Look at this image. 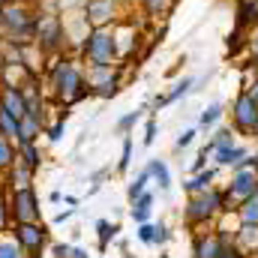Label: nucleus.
<instances>
[{"instance_id":"obj_4","label":"nucleus","mask_w":258,"mask_h":258,"mask_svg":"<svg viewBox=\"0 0 258 258\" xmlns=\"http://www.w3.org/2000/svg\"><path fill=\"white\" fill-rule=\"evenodd\" d=\"M33 45H36L45 57H57V54H63L66 39H63V21H60V12H36Z\"/></svg>"},{"instance_id":"obj_32","label":"nucleus","mask_w":258,"mask_h":258,"mask_svg":"<svg viewBox=\"0 0 258 258\" xmlns=\"http://www.w3.org/2000/svg\"><path fill=\"white\" fill-rule=\"evenodd\" d=\"M219 258H246V255H243V249H240L237 243L231 246V243L225 240V246H222V252H219Z\"/></svg>"},{"instance_id":"obj_18","label":"nucleus","mask_w":258,"mask_h":258,"mask_svg":"<svg viewBox=\"0 0 258 258\" xmlns=\"http://www.w3.org/2000/svg\"><path fill=\"white\" fill-rule=\"evenodd\" d=\"M213 177H216V171H213V168H201V171H195V177L186 183V192L195 195V192L210 189V186H213Z\"/></svg>"},{"instance_id":"obj_6","label":"nucleus","mask_w":258,"mask_h":258,"mask_svg":"<svg viewBox=\"0 0 258 258\" xmlns=\"http://www.w3.org/2000/svg\"><path fill=\"white\" fill-rule=\"evenodd\" d=\"M225 204H228V201H225V192L216 189V186H210V189H204V192L189 195L186 219H189V222H207V219H213L216 213H222Z\"/></svg>"},{"instance_id":"obj_13","label":"nucleus","mask_w":258,"mask_h":258,"mask_svg":"<svg viewBox=\"0 0 258 258\" xmlns=\"http://www.w3.org/2000/svg\"><path fill=\"white\" fill-rule=\"evenodd\" d=\"M189 87H192V78H189V75H183V78H180V81H177V84H174L168 93H165V96H156V99H153V108L159 111V108H165V105L177 102V99H180V96H183Z\"/></svg>"},{"instance_id":"obj_12","label":"nucleus","mask_w":258,"mask_h":258,"mask_svg":"<svg viewBox=\"0 0 258 258\" xmlns=\"http://www.w3.org/2000/svg\"><path fill=\"white\" fill-rule=\"evenodd\" d=\"M15 216L24 219V222L36 219V198H33V192H30V186H24V189L15 192Z\"/></svg>"},{"instance_id":"obj_1","label":"nucleus","mask_w":258,"mask_h":258,"mask_svg":"<svg viewBox=\"0 0 258 258\" xmlns=\"http://www.w3.org/2000/svg\"><path fill=\"white\" fill-rule=\"evenodd\" d=\"M36 33V3L6 0L0 3V36L15 45H30Z\"/></svg>"},{"instance_id":"obj_26","label":"nucleus","mask_w":258,"mask_h":258,"mask_svg":"<svg viewBox=\"0 0 258 258\" xmlns=\"http://www.w3.org/2000/svg\"><path fill=\"white\" fill-rule=\"evenodd\" d=\"M246 48H249V66L255 69V75H258V30L249 33V45Z\"/></svg>"},{"instance_id":"obj_36","label":"nucleus","mask_w":258,"mask_h":258,"mask_svg":"<svg viewBox=\"0 0 258 258\" xmlns=\"http://www.w3.org/2000/svg\"><path fill=\"white\" fill-rule=\"evenodd\" d=\"M168 240V231H165V225H156V240L153 243H165Z\"/></svg>"},{"instance_id":"obj_38","label":"nucleus","mask_w":258,"mask_h":258,"mask_svg":"<svg viewBox=\"0 0 258 258\" xmlns=\"http://www.w3.org/2000/svg\"><path fill=\"white\" fill-rule=\"evenodd\" d=\"M72 255H75V258H87V252H81V249H72Z\"/></svg>"},{"instance_id":"obj_37","label":"nucleus","mask_w":258,"mask_h":258,"mask_svg":"<svg viewBox=\"0 0 258 258\" xmlns=\"http://www.w3.org/2000/svg\"><path fill=\"white\" fill-rule=\"evenodd\" d=\"M246 90H249V93H252V96H255V102H258V75H255V81H252V84H249V87H246Z\"/></svg>"},{"instance_id":"obj_22","label":"nucleus","mask_w":258,"mask_h":258,"mask_svg":"<svg viewBox=\"0 0 258 258\" xmlns=\"http://www.w3.org/2000/svg\"><path fill=\"white\" fill-rule=\"evenodd\" d=\"M228 144H237V141H234V129L231 126H219L216 129V135L210 138V147L216 150V147H228Z\"/></svg>"},{"instance_id":"obj_28","label":"nucleus","mask_w":258,"mask_h":258,"mask_svg":"<svg viewBox=\"0 0 258 258\" xmlns=\"http://www.w3.org/2000/svg\"><path fill=\"white\" fill-rule=\"evenodd\" d=\"M138 237H141L144 243H153V240H156V225H150V222H141V225H138Z\"/></svg>"},{"instance_id":"obj_27","label":"nucleus","mask_w":258,"mask_h":258,"mask_svg":"<svg viewBox=\"0 0 258 258\" xmlns=\"http://www.w3.org/2000/svg\"><path fill=\"white\" fill-rule=\"evenodd\" d=\"M21 240L30 243V246H36V243H42V234H39L33 225H24V228H21Z\"/></svg>"},{"instance_id":"obj_21","label":"nucleus","mask_w":258,"mask_h":258,"mask_svg":"<svg viewBox=\"0 0 258 258\" xmlns=\"http://www.w3.org/2000/svg\"><path fill=\"white\" fill-rule=\"evenodd\" d=\"M219 117H222V102H213V105H207L204 111H201V126L204 129H210V126H216L219 123Z\"/></svg>"},{"instance_id":"obj_30","label":"nucleus","mask_w":258,"mask_h":258,"mask_svg":"<svg viewBox=\"0 0 258 258\" xmlns=\"http://www.w3.org/2000/svg\"><path fill=\"white\" fill-rule=\"evenodd\" d=\"M144 6H147V15H162L168 9V0H144Z\"/></svg>"},{"instance_id":"obj_2","label":"nucleus","mask_w":258,"mask_h":258,"mask_svg":"<svg viewBox=\"0 0 258 258\" xmlns=\"http://www.w3.org/2000/svg\"><path fill=\"white\" fill-rule=\"evenodd\" d=\"M51 87L57 93V99L63 102H78L84 96H90V87L84 84V66L78 63L72 54H57L51 57Z\"/></svg>"},{"instance_id":"obj_25","label":"nucleus","mask_w":258,"mask_h":258,"mask_svg":"<svg viewBox=\"0 0 258 258\" xmlns=\"http://www.w3.org/2000/svg\"><path fill=\"white\" fill-rule=\"evenodd\" d=\"M12 159H15V153H12V144H9V138H6V135H0V168L12 165Z\"/></svg>"},{"instance_id":"obj_24","label":"nucleus","mask_w":258,"mask_h":258,"mask_svg":"<svg viewBox=\"0 0 258 258\" xmlns=\"http://www.w3.org/2000/svg\"><path fill=\"white\" fill-rule=\"evenodd\" d=\"M141 114H144V108H138V111H129V114H123L120 120H117V132H129V129L135 126L138 120H141Z\"/></svg>"},{"instance_id":"obj_33","label":"nucleus","mask_w":258,"mask_h":258,"mask_svg":"<svg viewBox=\"0 0 258 258\" xmlns=\"http://www.w3.org/2000/svg\"><path fill=\"white\" fill-rule=\"evenodd\" d=\"M96 228H99V237H102V243H105L108 237H114V234H117V225H108V222H99Z\"/></svg>"},{"instance_id":"obj_5","label":"nucleus","mask_w":258,"mask_h":258,"mask_svg":"<svg viewBox=\"0 0 258 258\" xmlns=\"http://www.w3.org/2000/svg\"><path fill=\"white\" fill-rule=\"evenodd\" d=\"M231 129L243 138H255L258 135V102L255 96L243 87L231 105Z\"/></svg>"},{"instance_id":"obj_15","label":"nucleus","mask_w":258,"mask_h":258,"mask_svg":"<svg viewBox=\"0 0 258 258\" xmlns=\"http://www.w3.org/2000/svg\"><path fill=\"white\" fill-rule=\"evenodd\" d=\"M39 129H42V120L39 117H33V114H24L21 120H18V144H24V141H36V135H39Z\"/></svg>"},{"instance_id":"obj_14","label":"nucleus","mask_w":258,"mask_h":258,"mask_svg":"<svg viewBox=\"0 0 258 258\" xmlns=\"http://www.w3.org/2000/svg\"><path fill=\"white\" fill-rule=\"evenodd\" d=\"M234 210H237L240 225H258V192H252L249 198H243Z\"/></svg>"},{"instance_id":"obj_16","label":"nucleus","mask_w":258,"mask_h":258,"mask_svg":"<svg viewBox=\"0 0 258 258\" xmlns=\"http://www.w3.org/2000/svg\"><path fill=\"white\" fill-rule=\"evenodd\" d=\"M150 213H153V195H150V192L138 195V198L132 201V219L141 225V222H147V219H150Z\"/></svg>"},{"instance_id":"obj_8","label":"nucleus","mask_w":258,"mask_h":258,"mask_svg":"<svg viewBox=\"0 0 258 258\" xmlns=\"http://www.w3.org/2000/svg\"><path fill=\"white\" fill-rule=\"evenodd\" d=\"M252 192H258V174L252 168H234V174L228 180V189H225V201L240 204L243 198H249Z\"/></svg>"},{"instance_id":"obj_23","label":"nucleus","mask_w":258,"mask_h":258,"mask_svg":"<svg viewBox=\"0 0 258 258\" xmlns=\"http://www.w3.org/2000/svg\"><path fill=\"white\" fill-rule=\"evenodd\" d=\"M147 183H150V174H147V168H144V171H141V174L135 177V183L129 186V201H135L138 195L147 192Z\"/></svg>"},{"instance_id":"obj_31","label":"nucleus","mask_w":258,"mask_h":258,"mask_svg":"<svg viewBox=\"0 0 258 258\" xmlns=\"http://www.w3.org/2000/svg\"><path fill=\"white\" fill-rule=\"evenodd\" d=\"M195 135H198L195 129H186V132H180V135H177V141H174V147H177V150H183V147H189V144L195 141Z\"/></svg>"},{"instance_id":"obj_20","label":"nucleus","mask_w":258,"mask_h":258,"mask_svg":"<svg viewBox=\"0 0 258 258\" xmlns=\"http://www.w3.org/2000/svg\"><path fill=\"white\" fill-rule=\"evenodd\" d=\"M237 246L240 249H258V225H240Z\"/></svg>"},{"instance_id":"obj_29","label":"nucleus","mask_w":258,"mask_h":258,"mask_svg":"<svg viewBox=\"0 0 258 258\" xmlns=\"http://www.w3.org/2000/svg\"><path fill=\"white\" fill-rule=\"evenodd\" d=\"M129 159H132V138H123V153H120V162H117L120 171L129 168Z\"/></svg>"},{"instance_id":"obj_17","label":"nucleus","mask_w":258,"mask_h":258,"mask_svg":"<svg viewBox=\"0 0 258 258\" xmlns=\"http://www.w3.org/2000/svg\"><path fill=\"white\" fill-rule=\"evenodd\" d=\"M147 174H150V180L159 183V189H168L171 186V174H168V165L162 159H150L147 162Z\"/></svg>"},{"instance_id":"obj_7","label":"nucleus","mask_w":258,"mask_h":258,"mask_svg":"<svg viewBox=\"0 0 258 258\" xmlns=\"http://www.w3.org/2000/svg\"><path fill=\"white\" fill-rule=\"evenodd\" d=\"M81 15L90 27H111L120 21V0H84Z\"/></svg>"},{"instance_id":"obj_34","label":"nucleus","mask_w":258,"mask_h":258,"mask_svg":"<svg viewBox=\"0 0 258 258\" xmlns=\"http://www.w3.org/2000/svg\"><path fill=\"white\" fill-rule=\"evenodd\" d=\"M153 138H156V120L150 117L147 120V129H144V144H153Z\"/></svg>"},{"instance_id":"obj_19","label":"nucleus","mask_w":258,"mask_h":258,"mask_svg":"<svg viewBox=\"0 0 258 258\" xmlns=\"http://www.w3.org/2000/svg\"><path fill=\"white\" fill-rule=\"evenodd\" d=\"M225 45H228V54H231V57H237V54H240V48H246V45H249V30L234 27V30L228 33V42H225Z\"/></svg>"},{"instance_id":"obj_11","label":"nucleus","mask_w":258,"mask_h":258,"mask_svg":"<svg viewBox=\"0 0 258 258\" xmlns=\"http://www.w3.org/2000/svg\"><path fill=\"white\" fill-rule=\"evenodd\" d=\"M246 147H240V144H228V147H216L213 150V159H216V165H222V168H237L240 165V159H246Z\"/></svg>"},{"instance_id":"obj_9","label":"nucleus","mask_w":258,"mask_h":258,"mask_svg":"<svg viewBox=\"0 0 258 258\" xmlns=\"http://www.w3.org/2000/svg\"><path fill=\"white\" fill-rule=\"evenodd\" d=\"M225 240H228L225 234H201V237H195V258H219Z\"/></svg>"},{"instance_id":"obj_35","label":"nucleus","mask_w":258,"mask_h":258,"mask_svg":"<svg viewBox=\"0 0 258 258\" xmlns=\"http://www.w3.org/2000/svg\"><path fill=\"white\" fill-rule=\"evenodd\" d=\"M60 135H63V120H60V123H54V126L48 129V138H51V141H57Z\"/></svg>"},{"instance_id":"obj_10","label":"nucleus","mask_w":258,"mask_h":258,"mask_svg":"<svg viewBox=\"0 0 258 258\" xmlns=\"http://www.w3.org/2000/svg\"><path fill=\"white\" fill-rule=\"evenodd\" d=\"M234 27H243V30H255L258 27V0H237V18H234Z\"/></svg>"},{"instance_id":"obj_3","label":"nucleus","mask_w":258,"mask_h":258,"mask_svg":"<svg viewBox=\"0 0 258 258\" xmlns=\"http://www.w3.org/2000/svg\"><path fill=\"white\" fill-rule=\"evenodd\" d=\"M78 54L90 66H114L117 63V45H114L111 27H90L78 45Z\"/></svg>"}]
</instances>
